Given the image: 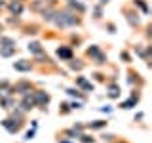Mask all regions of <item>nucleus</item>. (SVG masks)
I'll return each mask as SVG.
<instances>
[{"instance_id":"nucleus-1","label":"nucleus","mask_w":152,"mask_h":143,"mask_svg":"<svg viewBox=\"0 0 152 143\" xmlns=\"http://www.w3.org/2000/svg\"><path fill=\"white\" fill-rule=\"evenodd\" d=\"M13 67H15V69H19V71H27V69H31V63H25V61H21V63H15Z\"/></svg>"},{"instance_id":"nucleus-2","label":"nucleus","mask_w":152,"mask_h":143,"mask_svg":"<svg viewBox=\"0 0 152 143\" xmlns=\"http://www.w3.org/2000/svg\"><path fill=\"white\" fill-rule=\"evenodd\" d=\"M28 50H32V52H40V44H31V46H28Z\"/></svg>"},{"instance_id":"nucleus-3","label":"nucleus","mask_w":152,"mask_h":143,"mask_svg":"<svg viewBox=\"0 0 152 143\" xmlns=\"http://www.w3.org/2000/svg\"><path fill=\"white\" fill-rule=\"evenodd\" d=\"M38 101H40V103L48 101V95H44V94H38Z\"/></svg>"},{"instance_id":"nucleus-4","label":"nucleus","mask_w":152,"mask_h":143,"mask_svg":"<svg viewBox=\"0 0 152 143\" xmlns=\"http://www.w3.org/2000/svg\"><path fill=\"white\" fill-rule=\"evenodd\" d=\"M12 12H21V6H19V4H12Z\"/></svg>"},{"instance_id":"nucleus-5","label":"nucleus","mask_w":152,"mask_h":143,"mask_svg":"<svg viewBox=\"0 0 152 143\" xmlns=\"http://www.w3.org/2000/svg\"><path fill=\"white\" fill-rule=\"evenodd\" d=\"M59 55H63V57H69V55H70V52H69V50H59Z\"/></svg>"}]
</instances>
